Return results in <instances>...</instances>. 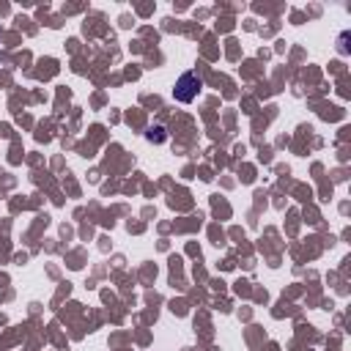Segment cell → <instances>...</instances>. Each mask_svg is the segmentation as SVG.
<instances>
[{
  "label": "cell",
  "instance_id": "6da1fadb",
  "mask_svg": "<svg viewBox=\"0 0 351 351\" xmlns=\"http://www.w3.org/2000/svg\"><path fill=\"white\" fill-rule=\"evenodd\" d=\"M200 88H203V80H200L195 71H184V74L176 80V85H173V99L181 101V104H189V101L197 99Z\"/></svg>",
  "mask_w": 351,
  "mask_h": 351
},
{
  "label": "cell",
  "instance_id": "7a4b0ae2",
  "mask_svg": "<svg viewBox=\"0 0 351 351\" xmlns=\"http://www.w3.org/2000/svg\"><path fill=\"white\" fill-rule=\"evenodd\" d=\"M145 140H148V143H165V140H167V134H165V129H162V126H151V129L145 132Z\"/></svg>",
  "mask_w": 351,
  "mask_h": 351
}]
</instances>
